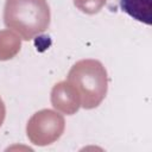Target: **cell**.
Instances as JSON below:
<instances>
[{
    "label": "cell",
    "mask_w": 152,
    "mask_h": 152,
    "mask_svg": "<svg viewBox=\"0 0 152 152\" xmlns=\"http://www.w3.org/2000/svg\"><path fill=\"white\" fill-rule=\"evenodd\" d=\"M50 7L46 0H6L4 23L24 40L45 32L50 25Z\"/></svg>",
    "instance_id": "obj_1"
},
{
    "label": "cell",
    "mask_w": 152,
    "mask_h": 152,
    "mask_svg": "<svg viewBox=\"0 0 152 152\" xmlns=\"http://www.w3.org/2000/svg\"><path fill=\"white\" fill-rule=\"evenodd\" d=\"M68 81L78 91L81 107L84 109L96 108L106 97L108 76L106 68L97 59L76 62L68 74Z\"/></svg>",
    "instance_id": "obj_2"
},
{
    "label": "cell",
    "mask_w": 152,
    "mask_h": 152,
    "mask_svg": "<svg viewBox=\"0 0 152 152\" xmlns=\"http://www.w3.org/2000/svg\"><path fill=\"white\" fill-rule=\"evenodd\" d=\"M64 128L65 121L59 113L52 109H42L28 119L26 134L33 145L48 146L62 137Z\"/></svg>",
    "instance_id": "obj_3"
},
{
    "label": "cell",
    "mask_w": 152,
    "mask_h": 152,
    "mask_svg": "<svg viewBox=\"0 0 152 152\" xmlns=\"http://www.w3.org/2000/svg\"><path fill=\"white\" fill-rule=\"evenodd\" d=\"M50 99L53 108L66 115L75 114L81 107L80 94L68 80L53 86Z\"/></svg>",
    "instance_id": "obj_4"
},
{
    "label": "cell",
    "mask_w": 152,
    "mask_h": 152,
    "mask_svg": "<svg viewBox=\"0 0 152 152\" xmlns=\"http://www.w3.org/2000/svg\"><path fill=\"white\" fill-rule=\"evenodd\" d=\"M120 7L133 19L151 25L152 0H120Z\"/></svg>",
    "instance_id": "obj_5"
},
{
    "label": "cell",
    "mask_w": 152,
    "mask_h": 152,
    "mask_svg": "<svg viewBox=\"0 0 152 152\" xmlns=\"http://www.w3.org/2000/svg\"><path fill=\"white\" fill-rule=\"evenodd\" d=\"M21 40L12 30L0 31V61L12 59L20 51Z\"/></svg>",
    "instance_id": "obj_6"
},
{
    "label": "cell",
    "mask_w": 152,
    "mask_h": 152,
    "mask_svg": "<svg viewBox=\"0 0 152 152\" xmlns=\"http://www.w3.org/2000/svg\"><path fill=\"white\" fill-rule=\"evenodd\" d=\"M107 0H74L75 6L86 14H95L106 5Z\"/></svg>",
    "instance_id": "obj_7"
},
{
    "label": "cell",
    "mask_w": 152,
    "mask_h": 152,
    "mask_svg": "<svg viewBox=\"0 0 152 152\" xmlns=\"http://www.w3.org/2000/svg\"><path fill=\"white\" fill-rule=\"evenodd\" d=\"M5 116H6V107H5V103H4L2 99L0 97V127L4 124Z\"/></svg>",
    "instance_id": "obj_8"
}]
</instances>
